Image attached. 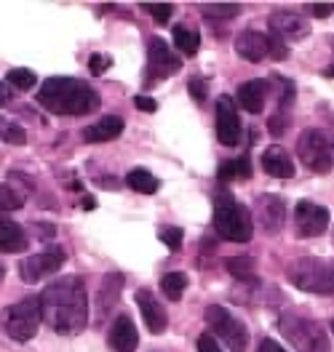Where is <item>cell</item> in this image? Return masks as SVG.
<instances>
[{
  "mask_svg": "<svg viewBox=\"0 0 334 352\" xmlns=\"http://www.w3.org/2000/svg\"><path fill=\"white\" fill-rule=\"evenodd\" d=\"M286 126H289V110H281V112H275V115L270 118L267 131L273 133V136H281V133L286 131Z\"/></svg>",
  "mask_w": 334,
  "mask_h": 352,
  "instance_id": "cell-35",
  "label": "cell"
},
{
  "mask_svg": "<svg viewBox=\"0 0 334 352\" xmlns=\"http://www.w3.org/2000/svg\"><path fill=\"white\" fill-rule=\"evenodd\" d=\"M233 45H236V54L241 56V59H246V62H262L267 56V35H262V32H257V30H244L236 41H233Z\"/></svg>",
  "mask_w": 334,
  "mask_h": 352,
  "instance_id": "cell-16",
  "label": "cell"
},
{
  "mask_svg": "<svg viewBox=\"0 0 334 352\" xmlns=\"http://www.w3.org/2000/svg\"><path fill=\"white\" fill-rule=\"evenodd\" d=\"M185 288H187V275H185V272H169V275L160 278V291H163L171 302H179V299H182Z\"/></svg>",
  "mask_w": 334,
  "mask_h": 352,
  "instance_id": "cell-27",
  "label": "cell"
},
{
  "mask_svg": "<svg viewBox=\"0 0 334 352\" xmlns=\"http://www.w3.org/2000/svg\"><path fill=\"white\" fill-rule=\"evenodd\" d=\"M134 104H136V110H142V112H156L158 110L156 99H150V96H136V99H134Z\"/></svg>",
  "mask_w": 334,
  "mask_h": 352,
  "instance_id": "cell-38",
  "label": "cell"
},
{
  "mask_svg": "<svg viewBox=\"0 0 334 352\" xmlns=\"http://www.w3.org/2000/svg\"><path fill=\"white\" fill-rule=\"evenodd\" d=\"M294 221H297V238H315L329 227V211L311 200H300L294 211Z\"/></svg>",
  "mask_w": 334,
  "mask_h": 352,
  "instance_id": "cell-12",
  "label": "cell"
},
{
  "mask_svg": "<svg viewBox=\"0 0 334 352\" xmlns=\"http://www.w3.org/2000/svg\"><path fill=\"white\" fill-rule=\"evenodd\" d=\"M8 102H11V88L6 86V83H0V107L8 104Z\"/></svg>",
  "mask_w": 334,
  "mask_h": 352,
  "instance_id": "cell-42",
  "label": "cell"
},
{
  "mask_svg": "<svg viewBox=\"0 0 334 352\" xmlns=\"http://www.w3.org/2000/svg\"><path fill=\"white\" fill-rule=\"evenodd\" d=\"M107 67H110V59H105L102 54H91V59H89L91 75H102V72H105Z\"/></svg>",
  "mask_w": 334,
  "mask_h": 352,
  "instance_id": "cell-36",
  "label": "cell"
},
{
  "mask_svg": "<svg viewBox=\"0 0 334 352\" xmlns=\"http://www.w3.org/2000/svg\"><path fill=\"white\" fill-rule=\"evenodd\" d=\"M278 329L284 333V339H289V344L300 352H329V336L324 326L313 318L305 315H284L278 320Z\"/></svg>",
  "mask_w": 334,
  "mask_h": 352,
  "instance_id": "cell-4",
  "label": "cell"
},
{
  "mask_svg": "<svg viewBox=\"0 0 334 352\" xmlns=\"http://www.w3.org/2000/svg\"><path fill=\"white\" fill-rule=\"evenodd\" d=\"M270 32H275L281 41H300L311 35V24L308 19H302L300 14L291 11H278L270 16Z\"/></svg>",
  "mask_w": 334,
  "mask_h": 352,
  "instance_id": "cell-14",
  "label": "cell"
},
{
  "mask_svg": "<svg viewBox=\"0 0 334 352\" xmlns=\"http://www.w3.org/2000/svg\"><path fill=\"white\" fill-rule=\"evenodd\" d=\"M6 83H11L14 88H19V91H30V88L38 83V78H35V72H32V69H22V67H17V69H11V72H8Z\"/></svg>",
  "mask_w": 334,
  "mask_h": 352,
  "instance_id": "cell-31",
  "label": "cell"
},
{
  "mask_svg": "<svg viewBox=\"0 0 334 352\" xmlns=\"http://www.w3.org/2000/svg\"><path fill=\"white\" fill-rule=\"evenodd\" d=\"M136 305H139V309H142L145 326H147L150 333H163V331H166V326H169V315H166L163 305L153 296V291L139 288V291H136Z\"/></svg>",
  "mask_w": 334,
  "mask_h": 352,
  "instance_id": "cell-15",
  "label": "cell"
},
{
  "mask_svg": "<svg viewBox=\"0 0 334 352\" xmlns=\"http://www.w3.org/2000/svg\"><path fill=\"white\" fill-rule=\"evenodd\" d=\"M257 352H286L275 339H262V344H260V350Z\"/></svg>",
  "mask_w": 334,
  "mask_h": 352,
  "instance_id": "cell-41",
  "label": "cell"
},
{
  "mask_svg": "<svg viewBox=\"0 0 334 352\" xmlns=\"http://www.w3.org/2000/svg\"><path fill=\"white\" fill-rule=\"evenodd\" d=\"M38 104L54 115H89L99 110V94L75 78H48L38 91Z\"/></svg>",
  "mask_w": 334,
  "mask_h": 352,
  "instance_id": "cell-2",
  "label": "cell"
},
{
  "mask_svg": "<svg viewBox=\"0 0 334 352\" xmlns=\"http://www.w3.org/2000/svg\"><path fill=\"white\" fill-rule=\"evenodd\" d=\"M121 288H123V275H118V272H112V275H107L102 280V288H99V315H107L115 307Z\"/></svg>",
  "mask_w": 334,
  "mask_h": 352,
  "instance_id": "cell-22",
  "label": "cell"
},
{
  "mask_svg": "<svg viewBox=\"0 0 334 352\" xmlns=\"http://www.w3.org/2000/svg\"><path fill=\"white\" fill-rule=\"evenodd\" d=\"M0 139L8 142V144H24L27 142V131H24L19 123L0 118Z\"/></svg>",
  "mask_w": 334,
  "mask_h": 352,
  "instance_id": "cell-30",
  "label": "cell"
},
{
  "mask_svg": "<svg viewBox=\"0 0 334 352\" xmlns=\"http://www.w3.org/2000/svg\"><path fill=\"white\" fill-rule=\"evenodd\" d=\"M121 131H123V118L107 115V118L96 120L94 126H86L83 139H86V142H110L115 136H121Z\"/></svg>",
  "mask_w": 334,
  "mask_h": 352,
  "instance_id": "cell-21",
  "label": "cell"
},
{
  "mask_svg": "<svg viewBox=\"0 0 334 352\" xmlns=\"http://www.w3.org/2000/svg\"><path fill=\"white\" fill-rule=\"evenodd\" d=\"M238 6L236 3H214V6H203V14H206V22H230L238 16Z\"/></svg>",
  "mask_w": 334,
  "mask_h": 352,
  "instance_id": "cell-28",
  "label": "cell"
},
{
  "mask_svg": "<svg viewBox=\"0 0 334 352\" xmlns=\"http://www.w3.org/2000/svg\"><path fill=\"white\" fill-rule=\"evenodd\" d=\"M225 270L236 280H244V283L254 280V259L251 256H230V259H225Z\"/></svg>",
  "mask_w": 334,
  "mask_h": 352,
  "instance_id": "cell-26",
  "label": "cell"
},
{
  "mask_svg": "<svg viewBox=\"0 0 334 352\" xmlns=\"http://www.w3.org/2000/svg\"><path fill=\"white\" fill-rule=\"evenodd\" d=\"M27 248V235L24 230L14 219H8L3 211H0V251H8V254H17Z\"/></svg>",
  "mask_w": 334,
  "mask_h": 352,
  "instance_id": "cell-20",
  "label": "cell"
},
{
  "mask_svg": "<svg viewBox=\"0 0 334 352\" xmlns=\"http://www.w3.org/2000/svg\"><path fill=\"white\" fill-rule=\"evenodd\" d=\"M332 331H334V320H332Z\"/></svg>",
  "mask_w": 334,
  "mask_h": 352,
  "instance_id": "cell-47",
  "label": "cell"
},
{
  "mask_svg": "<svg viewBox=\"0 0 334 352\" xmlns=\"http://www.w3.org/2000/svg\"><path fill=\"white\" fill-rule=\"evenodd\" d=\"M311 11L315 14V16H329V14L334 11V6L332 3H313Z\"/></svg>",
  "mask_w": 334,
  "mask_h": 352,
  "instance_id": "cell-40",
  "label": "cell"
},
{
  "mask_svg": "<svg viewBox=\"0 0 334 352\" xmlns=\"http://www.w3.org/2000/svg\"><path fill=\"white\" fill-rule=\"evenodd\" d=\"M3 275H6V267L0 264V283H3Z\"/></svg>",
  "mask_w": 334,
  "mask_h": 352,
  "instance_id": "cell-46",
  "label": "cell"
},
{
  "mask_svg": "<svg viewBox=\"0 0 334 352\" xmlns=\"http://www.w3.org/2000/svg\"><path fill=\"white\" fill-rule=\"evenodd\" d=\"M174 45H177L182 54L193 56V54H198V48H200V35L196 30L185 27V24H177V27H174Z\"/></svg>",
  "mask_w": 334,
  "mask_h": 352,
  "instance_id": "cell-24",
  "label": "cell"
},
{
  "mask_svg": "<svg viewBox=\"0 0 334 352\" xmlns=\"http://www.w3.org/2000/svg\"><path fill=\"white\" fill-rule=\"evenodd\" d=\"M190 94H193V96H196V99H198V102H203V99H206V83H203V80H200V78H196V80H190Z\"/></svg>",
  "mask_w": 334,
  "mask_h": 352,
  "instance_id": "cell-39",
  "label": "cell"
},
{
  "mask_svg": "<svg viewBox=\"0 0 334 352\" xmlns=\"http://www.w3.org/2000/svg\"><path fill=\"white\" fill-rule=\"evenodd\" d=\"M241 133H244V126H241V115H238V107L230 96H220L217 99V136L225 147H238L241 142Z\"/></svg>",
  "mask_w": 334,
  "mask_h": 352,
  "instance_id": "cell-11",
  "label": "cell"
},
{
  "mask_svg": "<svg viewBox=\"0 0 334 352\" xmlns=\"http://www.w3.org/2000/svg\"><path fill=\"white\" fill-rule=\"evenodd\" d=\"M41 320H43V315H41V299L38 296H27L22 302L6 307L0 315L3 329L14 342H30L41 329Z\"/></svg>",
  "mask_w": 334,
  "mask_h": 352,
  "instance_id": "cell-6",
  "label": "cell"
},
{
  "mask_svg": "<svg viewBox=\"0 0 334 352\" xmlns=\"http://www.w3.org/2000/svg\"><path fill=\"white\" fill-rule=\"evenodd\" d=\"M158 238H160V243H163L166 248H171V251H179V248H182V230H179V227H163V230L158 232Z\"/></svg>",
  "mask_w": 334,
  "mask_h": 352,
  "instance_id": "cell-34",
  "label": "cell"
},
{
  "mask_svg": "<svg viewBox=\"0 0 334 352\" xmlns=\"http://www.w3.org/2000/svg\"><path fill=\"white\" fill-rule=\"evenodd\" d=\"M139 344V333L129 315H118L110 329V347L115 352H134Z\"/></svg>",
  "mask_w": 334,
  "mask_h": 352,
  "instance_id": "cell-17",
  "label": "cell"
},
{
  "mask_svg": "<svg viewBox=\"0 0 334 352\" xmlns=\"http://www.w3.org/2000/svg\"><path fill=\"white\" fill-rule=\"evenodd\" d=\"M126 184H129L132 190H136V192H142V195H153V192H158V179L150 174V171H145V168H134V171H129Z\"/></svg>",
  "mask_w": 334,
  "mask_h": 352,
  "instance_id": "cell-25",
  "label": "cell"
},
{
  "mask_svg": "<svg viewBox=\"0 0 334 352\" xmlns=\"http://www.w3.org/2000/svg\"><path fill=\"white\" fill-rule=\"evenodd\" d=\"M145 11H147L158 24H169L171 14H174V6H171V3H147Z\"/></svg>",
  "mask_w": 334,
  "mask_h": 352,
  "instance_id": "cell-33",
  "label": "cell"
},
{
  "mask_svg": "<svg viewBox=\"0 0 334 352\" xmlns=\"http://www.w3.org/2000/svg\"><path fill=\"white\" fill-rule=\"evenodd\" d=\"M83 206H86V208H94V206H96V200H94V198H86V200H83Z\"/></svg>",
  "mask_w": 334,
  "mask_h": 352,
  "instance_id": "cell-44",
  "label": "cell"
},
{
  "mask_svg": "<svg viewBox=\"0 0 334 352\" xmlns=\"http://www.w3.org/2000/svg\"><path fill=\"white\" fill-rule=\"evenodd\" d=\"M198 352H222V347L211 333H203L198 339Z\"/></svg>",
  "mask_w": 334,
  "mask_h": 352,
  "instance_id": "cell-37",
  "label": "cell"
},
{
  "mask_svg": "<svg viewBox=\"0 0 334 352\" xmlns=\"http://www.w3.org/2000/svg\"><path fill=\"white\" fill-rule=\"evenodd\" d=\"M35 227L41 230V232H38L41 238H54V224H35Z\"/></svg>",
  "mask_w": 334,
  "mask_h": 352,
  "instance_id": "cell-43",
  "label": "cell"
},
{
  "mask_svg": "<svg viewBox=\"0 0 334 352\" xmlns=\"http://www.w3.org/2000/svg\"><path fill=\"white\" fill-rule=\"evenodd\" d=\"M214 230L222 241L233 243H249L254 235V221H251V211L246 208L241 200L233 195H217L214 200Z\"/></svg>",
  "mask_w": 334,
  "mask_h": 352,
  "instance_id": "cell-3",
  "label": "cell"
},
{
  "mask_svg": "<svg viewBox=\"0 0 334 352\" xmlns=\"http://www.w3.org/2000/svg\"><path fill=\"white\" fill-rule=\"evenodd\" d=\"M182 69L179 56L171 54L169 43L163 38H150L147 41V78L150 80H163L169 75H177Z\"/></svg>",
  "mask_w": 334,
  "mask_h": 352,
  "instance_id": "cell-10",
  "label": "cell"
},
{
  "mask_svg": "<svg viewBox=\"0 0 334 352\" xmlns=\"http://www.w3.org/2000/svg\"><path fill=\"white\" fill-rule=\"evenodd\" d=\"M41 299V315L56 333H81L89 323V294L86 283L78 275H65L43 288Z\"/></svg>",
  "mask_w": 334,
  "mask_h": 352,
  "instance_id": "cell-1",
  "label": "cell"
},
{
  "mask_svg": "<svg viewBox=\"0 0 334 352\" xmlns=\"http://www.w3.org/2000/svg\"><path fill=\"white\" fill-rule=\"evenodd\" d=\"M262 168L273 179H291L294 176V163L286 155V150H281V147H267L262 153Z\"/></svg>",
  "mask_w": 334,
  "mask_h": 352,
  "instance_id": "cell-19",
  "label": "cell"
},
{
  "mask_svg": "<svg viewBox=\"0 0 334 352\" xmlns=\"http://www.w3.org/2000/svg\"><path fill=\"white\" fill-rule=\"evenodd\" d=\"M326 75H329V78H334V65L326 67Z\"/></svg>",
  "mask_w": 334,
  "mask_h": 352,
  "instance_id": "cell-45",
  "label": "cell"
},
{
  "mask_svg": "<svg viewBox=\"0 0 334 352\" xmlns=\"http://www.w3.org/2000/svg\"><path fill=\"white\" fill-rule=\"evenodd\" d=\"M267 88H270L267 80H246L244 86L238 88V104L246 112H251V115L262 112L267 99Z\"/></svg>",
  "mask_w": 334,
  "mask_h": 352,
  "instance_id": "cell-18",
  "label": "cell"
},
{
  "mask_svg": "<svg viewBox=\"0 0 334 352\" xmlns=\"http://www.w3.org/2000/svg\"><path fill=\"white\" fill-rule=\"evenodd\" d=\"M257 224L265 230V232H278L284 227L286 219V203L278 198V195H260L257 198Z\"/></svg>",
  "mask_w": 334,
  "mask_h": 352,
  "instance_id": "cell-13",
  "label": "cell"
},
{
  "mask_svg": "<svg viewBox=\"0 0 334 352\" xmlns=\"http://www.w3.org/2000/svg\"><path fill=\"white\" fill-rule=\"evenodd\" d=\"M203 320L211 329V333L227 344L230 352H246V347H249V331H246V326L233 312H227L220 305H211L203 312Z\"/></svg>",
  "mask_w": 334,
  "mask_h": 352,
  "instance_id": "cell-8",
  "label": "cell"
},
{
  "mask_svg": "<svg viewBox=\"0 0 334 352\" xmlns=\"http://www.w3.org/2000/svg\"><path fill=\"white\" fill-rule=\"evenodd\" d=\"M65 259H67V254L62 245H51V248H43L41 254H30L27 259L19 262V278H22L24 283L32 286V283H38L45 275L59 272Z\"/></svg>",
  "mask_w": 334,
  "mask_h": 352,
  "instance_id": "cell-9",
  "label": "cell"
},
{
  "mask_svg": "<svg viewBox=\"0 0 334 352\" xmlns=\"http://www.w3.org/2000/svg\"><path fill=\"white\" fill-rule=\"evenodd\" d=\"M289 283L308 294H334V264L321 259H297L286 270Z\"/></svg>",
  "mask_w": 334,
  "mask_h": 352,
  "instance_id": "cell-7",
  "label": "cell"
},
{
  "mask_svg": "<svg viewBox=\"0 0 334 352\" xmlns=\"http://www.w3.org/2000/svg\"><path fill=\"white\" fill-rule=\"evenodd\" d=\"M217 176L222 179V182H236V179H249L251 176V160L249 157H236V160H225L222 166H220V171Z\"/></svg>",
  "mask_w": 334,
  "mask_h": 352,
  "instance_id": "cell-23",
  "label": "cell"
},
{
  "mask_svg": "<svg viewBox=\"0 0 334 352\" xmlns=\"http://www.w3.org/2000/svg\"><path fill=\"white\" fill-rule=\"evenodd\" d=\"M267 56H273L275 62H281V59L289 56V45H286V41H281L275 32L267 35Z\"/></svg>",
  "mask_w": 334,
  "mask_h": 352,
  "instance_id": "cell-32",
  "label": "cell"
},
{
  "mask_svg": "<svg viewBox=\"0 0 334 352\" xmlns=\"http://www.w3.org/2000/svg\"><path fill=\"white\" fill-rule=\"evenodd\" d=\"M24 206V192L11 187V184H0V211L8 214V211H17Z\"/></svg>",
  "mask_w": 334,
  "mask_h": 352,
  "instance_id": "cell-29",
  "label": "cell"
},
{
  "mask_svg": "<svg viewBox=\"0 0 334 352\" xmlns=\"http://www.w3.org/2000/svg\"><path fill=\"white\" fill-rule=\"evenodd\" d=\"M297 155L302 166L315 174H329L334 168V131L329 129H308L297 139Z\"/></svg>",
  "mask_w": 334,
  "mask_h": 352,
  "instance_id": "cell-5",
  "label": "cell"
}]
</instances>
